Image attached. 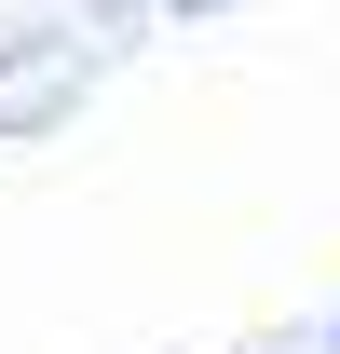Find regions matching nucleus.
I'll return each instance as SVG.
<instances>
[{
  "mask_svg": "<svg viewBox=\"0 0 340 354\" xmlns=\"http://www.w3.org/2000/svg\"><path fill=\"white\" fill-rule=\"evenodd\" d=\"M327 354H340V327H327Z\"/></svg>",
  "mask_w": 340,
  "mask_h": 354,
  "instance_id": "nucleus-1",
  "label": "nucleus"
}]
</instances>
